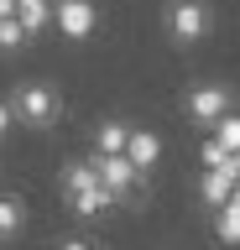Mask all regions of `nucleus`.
<instances>
[{"instance_id":"9b49d317","label":"nucleus","mask_w":240,"mask_h":250,"mask_svg":"<svg viewBox=\"0 0 240 250\" xmlns=\"http://www.w3.org/2000/svg\"><path fill=\"white\" fill-rule=\"evenodd\" d=\"M214 234H219L224 245H240V188L230 193V203L219 208V219H214Z\"/></svg>"},{"instance_id":"dca6fc26","label":"nucleus","mask_w":240,"mask_h":250,"mask_svg":"<svg viewBox=\"0 0 240 250\" xmlns=\"http://www.w3.org/2000/svg\"><path fill=\"white\" fill-rule=\"evenodd\" d=\"M230 156H235V151H230L219 136H214V141H204V167H230Z\"/></svg>"},{"instance_id":"7ed1b4c3","label":"nucleus","mask_w":240,"mask_h":250,"mask_svg":"<svg viewBox=\"0 0 240 250\" xmlns=\"http://www.w3.org/2000/svg\"><path fill=\"white\" fill-rule=\"evenodd\" d=\"M94 172H99V183L110 188L115 198H131V188L146 177V172L136 167L126 151H94Z\"/></svg>"},{"instance_id":"a211bd4d","label":"nucleus","mask_w":240,"mask_h":250,"mask_svg":"<svg viewBox=\"0 0 240 250\" xmlns=\"http://www.w3.org/2000/svg\"><path fill=\"white\" fill-rule=\"evenodd\" d=\"M58 250H94V245H84V240H63Z\"/></svg>"},{"instance_id":"f03ea898","label":"nucleus","mask_w":240,"mask_h":250,"mask_svg":"<svg viewBox=\"0 0 240 250\" xmlns=\"http://www.w3.org/2000/svg\"><path fill=\"white\" fill-rule=\"evenodd\" d=\"M11 109H16V120L26 125V130H47V125H58V115H63V99H58L52 83H21V89L11 94Z\"/></svg>"},{"instance_id":"aec40b11","label":"nucleus","mask_w":240,"mask_h":250,"mask_svg":"<svg viewBox=\"0 0 240 250\" xmlns=\"http://www.w3.org/2000/svg\"><path fill=\"white\" fill-rule=\"evenodd\" d=\"M230 172H235V183H240V151H235V156H230Z\"/></svg>"},{"instance_id":"f8f14e48","label":"nucleus","mask_w":240,"mask_h":250,"mask_svg":"<svg viewBox=\"0 0 240 250\" xmlns=\"http://www.w3.org/2000/svg\"><path fill=\"white\" fill-rule=\"evenodd\" d=\"M21 229H26V208H21V198L0 193V240H16Z\"/></svg>"},{"instance_id":"39448f33","label":"nucleus","mask_w":240,"mask_h":250,"mask_svg":"<svg viewBox=\"0 0 240 250\" xmlns=\"http://www.w3.org/2000/svg\"><path fill=\"white\" fill-rule=\"evenodd\" d=\"M94 5L89 0H58V11H52V26L63 31V37H89L94 31Z\"/></svg>"},{"instance_id":"6ab92c4d","label":"nucleus","mask_w":240,"mask_h":250,"mask_svg":"<svg viewBox=\"0 0 240 250\" xmlns=\"http://www.w3.org/2000/svg\"><path fill=\"white\" fill-rule=\"evenodd\" d=\"M0 16H16V0H0Z\"/></svg>"},{"instance_id":"f257e3e1","label":"nucleus","mask_w":240,"mask_h":250,"mask_svg":"<svg viewBox=\"0 0 240 250\" xmlns=\"http://www.w3.org/2000/svg\"><path fill=\"white\" fill-rule=\"evenodd\" d=\"M162 31H167L177 47H198L209 31H214L209 0H167V5H162Z\"/></svg>"},{"instance_id":"20e7f679","label":"nucleus","mask_w":240,"mask_h":250,"mask_svg":"<svg viewBox=\"0 0 240 250\" xmlns=\"http://www.w3.org/2000/svg\"><path fill=\"white\" fill-rule=\"evenodd\" d=\"M230 104H235V94L224 89V83H198V89H188V99H183L193 125H214L219 115H230Z\"/></svg>"},{"instance_id":"6e6552de","label":"nucleus","mask_w":240,"mask_h":250,"mask_svg":"<svg viewBox=\"0 0 240 250\" xmlns=\"http://www.w3.org/2000/svg\"><path fill=\"white\" fill-rule=\"evenodd\" d=\"M52 11H58V0H16V21L32 37H42V31L52 26Z\"/></svg>"},{"instance_id":"4468645a","label":"nucleus","mask_w":240,"mask_h":250,"mask_svg":"<svg viewBox=\"0 0 240 250\" xmlns=\"http://www.w3.org/2000/svg\"><path fill=\"white\" fill-rule=\"evenodd\" d=\"M32 42V31L21 26L16 16H0V52H16V47H26Z\"/></svg>"},{"instance_id":"9d476101","label":"nucleus","mask_w":240,"mask_h":250,"mask_svg":"<svg viewBox=\"0 0 240 250\" xmlns=\"http://www.w3.org/2000/svg\"><path fill=\"white\" fill-rule=\"evenodd\" d=\"M126 146H131V125H126V120H99L94 151H126Z\"/></svg>"},{"instance_id":"f3484780","label":"nucleus","mask_w":240,"mask_h":250,"mask_svg":"<svg viewBox=\"0 0 240 250\" xmlns=\"http://www.w3.org/2000/svg\"><path fill=\"white\" fill-rule=\"evenodd\" d=\"M11 125H16V109H11V99H0V141L11 136Z\"/></svg>"},{"instance_id":"0eeeda50","label":"nucleus","mask_w":240,"mask_h":250,"mask_svg":"<svg viewBox=\"0 0 240 250\" xmlns=\"http://www.w3.org/2000/svg\"><path fill=\"white\" fill-rule=\"evenodd\" d=\"M235 188H240V183H235V172H230V167H204V183H198V193H204L209 208H224Z\"/></svg>"},{"instance_id":"ddd939ff","label":"nucleus","mask_w":240,"mask_h":250,"mask_svg":"<svg viewBox=\"0 0 240 250\" xmlns=\"http://www.w3.org/2000/svg\"><path fill=\"white\" fill-rule=\"evenodd\" d=\"M94 183H99L94 162H68L63 167V193H84V188H94Z\"/></svg>"},{"instance_id":"1a4fd4ad","label":"nucleus","mask_w":240,"mask_h":250,"mask_svg":"<svg viewBox=\"0 0 240 250\" xmlns=\"http://www.w3.org/2000/svg\"><path fill=\"white\" fill-rule=\"evenodd\" d=\"M126 156H131L141 172H152V167H157V156H162V141L152 136V130H136V125H131V146H126Z\"/></svg>"},{"instance_id":"2eb2a0df","label":"nucleus","mask_w":240,"mask_h":250,"mask_svg":"<svg viewBox=\"0 0 240 250\" xmlns=\"http://www.w3.org/2000/svg\"><path fill=\"white\" fill-rule=\"evenodd\" d=\"M214 136H219L224 146H230V151H240V115H235V109H230V115H219V120H214Z\"/></svg>"},{"instance_id":"423d86ee","label":"nucleus","mask_w":240,"mask_h":250,"mask_svg":"<svg viewBox=\"0 0 240 250\" xmlns=\"http://www.w3.org/2000/svg\"><path fill=\"white\" fill-rule=\"evenodd\" d=\"M115 203H120V198H115V193H110V188H105V183L84 188V193H68V208H73V214H79V219H99V214H105V208H115Z\"/></svg>"}]
</instances>
